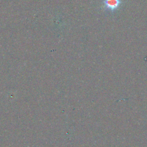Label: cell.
Returning <instances> with one entry per match:
<instances>
[{"label": "cell", "instance_id": "obj_1", "mask_svg": "<svg viewBox=\"0 0 147 147\" xmlns=\"http://www.w3.org/2000/svg\"><path fill=\"white\" fill-rule=\"evenodd\" d=\"M122 3V0H103L102 9L106 11L113 13L119 9Z\"/></svg>", "mask_w": 147, "mask_h": 147}]
</instances>
